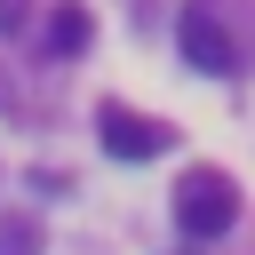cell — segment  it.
Wrapping results in <instances>:
<instances>
[{
  "label": "cell",
  "instance_id": "obj_1",
  "mask_svg": "<svg viewBox=\"0 0 255 255\" xmlns=\"http://www.w3.org/2000/svg\"><path fill=\"white\" fill-rule=\"evenodd\" d=\"M175 40H183V64L191 72H207V80H231L239 72V32H231V0H183V24H175Z\"/></svg>",
  "mask_w": 255,
  "mask_h": 255
},
{
  "label": "cell",
  "instance_id": "obj_2",
  "mask_svg": "<svg viewBox=\"0 0 255 255\" xmlns=\"http://www.w3.org/2000/svg\"><path fill=\"white\" fill-rule=\"evenodd\" d=\"M231 223H239V183L223 167H191L175 183V231L183 239H223Z\"/></svg>",
  "mask_w": 255,
  "mask_h": 255
},
{
  "label": "cell",
  "instance_id": "obj_3",
  "mask_svg": "<svg viewBox=\"0 0 255 255\" xmlns=\"http://www.w3.org/2000/svg\"><path fill=\"white\" fill-rule=\"evenodd\" d=\"M96 135H104L112 159H159L175 128H159V120H143V112H128V104H104V112H96Z\"/></svg>",
  "mask_w": 255,
  "mask_h": 255
},
{
  "label": "cell",
  "instance_id": "obj_4",
  "mask_svg": "<svg viewBox=\"0 0 255 255\" xmlns=\"http://www.w3.org/2000/svg\"><path fill=\"white\" fill-rule=\"evenodd\" d=\"M88 40H96V16H88L80 0H56V8L40 16V48H48L56 64H72V56L88 48Z\"/></svg>",
  "mask_w": 255,
  "mask_h": 255
},
{
  "label": "cell",
  "instance_id": "obj_5",
  "mask_svg": "<svg viewBox=\"0 0 255 255\" xmlns=\"http://www.w3.org/2000/svg\"><path fill=\"white\" fill-rule=\"evenodd\" d=\"M0 255H40V231H32V215H0Z\"/></svg>",
  "mask_w": 255,
  "mask_h": 255
},
{
  "label": "cell",
  "instance_id": "obj_6",
  "mask_svg": "<svg viewBox=\"0 0 255 255\" xmlns=\"http://www.w3.org/2000/svg\"><path fill=\"white\" fill-rule=\"evenodd\" d=\"M24 16H32V0H0V32H16Z\"/></svg>",
  "mask_w": 255,
  "mask_h": 255
}]
</instances>
